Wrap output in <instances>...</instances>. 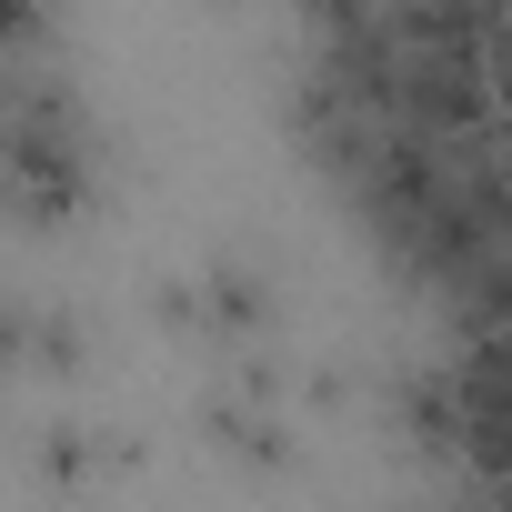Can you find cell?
Returning a JSON list of instances; mask_svg holds the SVG:
<instances>
[{"instance_id": "1", "label": "cell", "mask_w": 512, "mask_h": 512, "mask_svg": "<svg viewBox=\"0 0 512 512\" xmlns=\"http://www.w3.org/2000/svg\"><path fill=\"white\" fill-rule=\"evenodd\" d=\"M452 382H462V462L502 482L512 472V332H482L452 362Z\"/></svg>"}, {"instance_id": "6", "label": "cell", "mask_w": 512, "mask_h": 512, "mask_svg": "<svg viewBox=\"0 0 512 512\" xmlns=\"http://www.w3.org/2000/svg\"><path fill=\"white\" fill-rule=\"evenodd\" d=\"M502 161H512V121H502Z\"/></svg>"}, {"instance_id": "3", "label": "cell", "mask_w": 512, "mask_h": 512, "mask_svg": "<svg viewBox=\"0 0 512 512\" xmlns=\"http://www.w3.org/2000/svg\"><path fill=\"white\" fill-rule=\"evenodd\" d=\"M201 432H211L231 462H251V472H282V462H292V432L251 402V392H211V402H201Z\"/></svg>"}, {"instance_id": "2", "label": "cell", "mask_w": 512, "mask_h": 512, "mask_svg": "<svg viewBox=\"0 0 512 512\" xmlns=\"http://www.w3.org/2000/svg\"><path fill=\"white\" fill-rule=\"evenodd\" d=\"M191 292H201V332H211V342H251V332H272V282H262V262H241V251H221V262H211Z\"/></svg>"}, {"instance_id": "5", "label": "cell", "mask_w": 512, "mask_h": 512, "mask_svg": "<svg viewBox=\"0 0 512 512\" xmlns=\"http://www.w3.org/2000/svg\"><path fill=\"white\" fill-rule=\"evenodd\" d=\"M111 462H131V452L101 442V432H41V472H51V492H71V482H91V472H111Z\"/></svg>"}, {"instance_id": "4", "label": "cell", "mask_w": 512, "mask_h": 512, "mask_svg": "<svg viewBox=\"0 0 512 512\" xmlns=\"http://www.w3.org/2000/svg\"><path fill=\"white\" fill-rule=\"evenodd\" d=\"M402 422H412V442H422L432 462L462 452V382H452V362H422V372L402 382Z\"/></svg>"}]
</instances>
